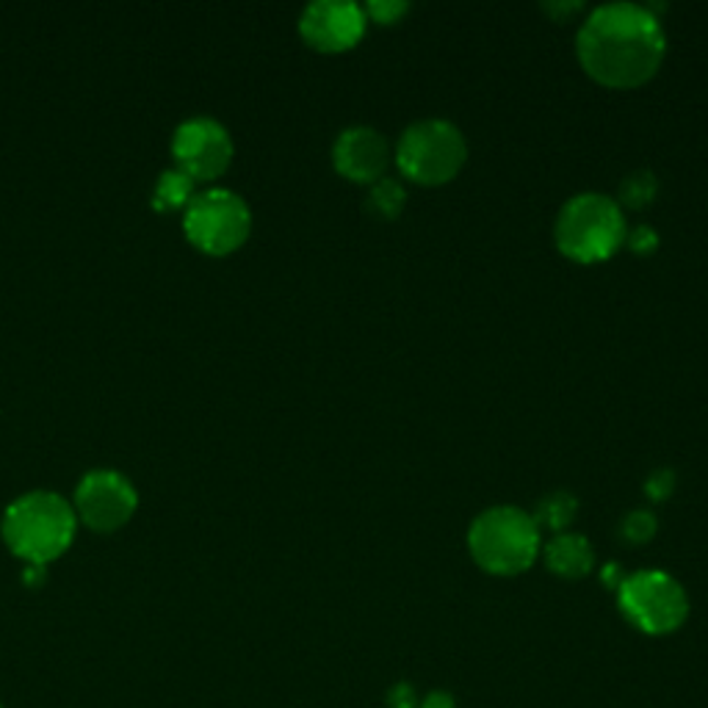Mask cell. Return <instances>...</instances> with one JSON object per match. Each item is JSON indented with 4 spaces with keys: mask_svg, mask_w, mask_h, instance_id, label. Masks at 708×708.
<instances>
[{
    "mask_svg": "<svg viewBox=\"0 0 708 708\" xmlns=\"http://www.w3.org/2000/svg\"><path fill=\"white\" fill-rule=\"evenodd\" d=\"M420 708H454V700H451L449 695H443V692H435V695H429L427 700H424Z\"/></svg>",
    "mask_w": 708,
    "mask_h": 708,
    "instance_id": "7402d4cb",
    "label": "cell"
},
{
    "mask_svg": "<svg viewBox=\"0 0 708 708\" xmlns=\"http://www.w3.org/2000/svg\"><path fill=\"white\" fill-rule=\"evenodd\" d=\"M559 252L576 263H598L626 244L628 225L622 205L598 191H584L564 202L557 216Z\"/></svg>",
    "mask_w": 708,
    "mask_h": 708,
    "instance_id": "3957f363",
    "label": "cell"
},
{
    "mask_svg": "<svg viewBox=\"0 0 708 708\" xmlns=\"http://www.w3.org/2000/svg\"><path fill=\"white\" fill-rule=\"evenodd\" d=\"M626 244L637 255H651L659 247V233L648 225H637L633 231H628Z\"/></svg>",
    "mask_w": 708,
    "mask_h": 708,
    "instance_id": "ffe728a7",
    "label": "cell"
},
{
    "mask_svg": "<svg viewBox=\"0 0 708 708\" xmlns=\"http://www.w3.org/2000/svg\"><path fill=\"white\" fill-rule=\"evenodd\" d=\"M584 72L611 89H633L651 81L667 53L656 12L642 3H604L589 12L576 36Z\"/></svg>",
    "mask_w": 708,
    "mask_h": 708,
    "instance_id": "6da1fadb",
    "label": "cell"
},
{
    "mask_svg": "<svg viewBox=\"0 0 708 708\" xmlns=\"http://www.w3.org/2000/svg\"><path fill=\"white\" fill-rule=\"evenodd\" d=\"M413 689H409L407 684L396 686V689L391 692V697H387V703H391V708H413Z\"/></svg>",
    "mask_w": 708,
    "mask_h": 708,
    "instance_id": "44dd1931",
    "label": "cell"
},
{
    "mask_svg": "<svg viewBox=\"0 0 708 708\" xmlns=\"http://www.w3.org/2000/svg\"><path fill=\"white\" fill-rule=\"evenodd\" d=\"M76 507L56 490H29L18 495L0 520L9 551L25 564H45L61 557L76 540Z\"/></svg>",
    "mask_w": 708,
    "mask_h": 708,
    "instance_id": "7a4b0ae2",
    "label": "cell"
},
{
    "mask_svg": "<svg viewBox=\"0 0 708 708\" xmlns=\"http://www.w3.org/2000/svg\"><path fill=\"white\" fill-rule=\"evenodd\" d=\"M78 520L94 531H114L133 518L138 507L136 484L114 468H94L83 473L76 487Z\"/></svg>",
    "mask_w": 708,
    "mask_h": 708,
    "instance_id": "ba28073f",
    "label": "cell"
},
{
    "mask_svg": "<svg viewBox=\"0 0 708 708\" xmlns=\"http://www.w3.org/2000/svg\"><path fill=\"white\" fill-rule=\"evenodd\" d=\"M468 158L465 136L449 120H418L404 127L396 164L404 178L420 186H443L457 178Z\"/></svg>",
    "mask_w": 708,
    "mask_h": 708,
    "instance_id": "5b68a950",
    "label": "cell"
},
{
    "mask_svg": "<svg viewBox=\"0 0 708 708\" xmlns=\"http://www.w3.org/2000/svg\"><path fill=\"white\" fill-rule=\"evenodd\" d=\"M404 202H407V194H404V186L398 183L396 178L385 175L377 183H371L369 200H366V207H369V214L380 216V220H396L398 214L404 211Z\"/></svg>",
    "mask_w": 708,
    "mask_h": 708,
    "instance_id": "9a60e30c",
    "label": "cell"
},
{
    "mask_svg": "<svg viewBox=\"0 0 708 708\" xmlns=\"http://www.w3.org/2000/svg\"><path fill=\"white\" fill-rule=\"evenodd\" d=\"M673 490H675V473L670 471V468H659V471H653L645 482V495L648 498H653V502H664V498H670Z\"/></svg>",
    "mask_w": 708,
    "mask_h": 708,
    "instance_id": "d6986e66",
    "label": "cell"
},
{
    "mask_svg": "<svg viewBox=\"0 0 708 708\" xmlns=\"http://www.w3.org/2000/svg\"><path fill=\"white\" fill-rule=\"evenodd\" d=\"M626 620L645 633H670L684 626L689 600L684 587L664 571H637L617 587Z\"/></svg>",
    "mask_w": 708,
    "mask_h": 708,
    "instance_id": "52a82bcc",
    "label": "cell"
},
{
    "mask_svg": "<svg viewBox=\"0 0 708 708\" xmlns=\"http://www.w3.org/2000/svg\"><path fill=\"white\" fill-rule=\"evenodd\" d=\"M409 12V3H402V0H371L366 7V18H371L374 23H396L402 14Z\"/></svg>",
    "mask_w": 708,
    "mask_h": 708,
    "instance_id": "ac0fdd59",
    "label": "cell"
},
{
    "mask_svg": "<svg viewBox=\"0 0 708 708\" xmlns=\"http://www.w3.org/2000/svg\"><path fill=\"white\" fill-rule=\"evenodd\" d=\"M183 231L196 249L207 255H231L252 231L247 200L231 189L196 191L183 211Z\"/></svg>",
    "mask_w": 708,
    "mask_h": 708,
    "instance_id": "8992f818",
    "label": "cell"
},
{
    "mask_svg": "<svg viewBox=\"0 0 708 708\" xmlns=\"http://www.w3.org/2000/svg\"><path fill=\"white\" fill-rule=\"evenodd\" d=\"M333 164L355 183H377L391 164V145L377 127L351 125L338 133L333 145Z\"/></svg>",
    "mask_w": 708,
    "mask_h": 708,
    "instance_id": "8fae6325",
    "label": "cell"
},
{
    "mask_svg": "<svg viewBox=\"0 0 708 708\" xmlns=\"http://www.w3.org/2000/svg\"><path fill=\"white\" fill-rule=\"evenodd\" d=\"M473 562L493 576H518L540 553V526L513 504L490 507L468 529Z\"/></svg>",
    "mask_w": 708,
    "mask_h": 708,
    "instance_id": "277c9868",
    "label": "cell"
},
{
    "mask_svg": "<svg viewBox=\"0 0 708 708\" xmlns=\"http://www.w3.org/2000/svg\"><path fill=\"white\" fill-rule=\"evenodd\" d=\"M548 12H564V18H567V14H571V12H578V9H582V3H564V7H562V3H548Z\"/></svg>",
    "mask_w": 708,
    "mask_h": 708,
    "instance_id": "d4e9b609",
    "label": "cell"
},
{
    "mask_svg": "<svg viewBox=\"0 0 708 708\" xmlns=\"http://www.w3.org/2000/svg\"><path fill=\"white\" fill-rule=\"evenodd\" d=\"M659 180L651 169H637L620 183V202L626 207H645L656 200Z\"/></svg>",
    "mask_w": 708,
    "mask_h": 708,
    "instance_id": "2e32d148",
    "label": "cell"
},
{
    "mask_svg": "<svg viewBox=\"0 0 708 708\" xmlns=\"http://www.w3.org/2000/svg\"><path fill=\"white\" fill-rule=\"evenodd\" d=\"M233 136L220 120L189 116L172 133V156L183 172L200 180H216L233 161Z\"/></svg>",
    "mask_w": 708,
    "mask_h": 708,
    "instance_id": "9c48e42d",
    "label": "cell"
},
{
    "mask_svg": "<svg viewBox=\"0 0 708 708\" xmlns=\"http://www.w3.org/2000/svg\"><path fill=\"white\" fill-rule=\"evenodd\" d=\"M576 513H578L576 495L567 493V490H553V493H548L546 498H540L537 513L531 515V518L537 520V526H546V529L562 535V531L573 524Z\"/></svg>",
    "mask_w": 708,
    "mask_h": 708,
    "instance_id": "5bb4252c",
    "label": "cell"
},
{
    "mask_svg": "<svg viewBox=\"0 0 708 708\" xmlns=\"http://www.w3.org/2000/svg\"><path fill=\"white\" fill-rule=\"evenodd\" d=\"M659 529V520L651 509H631V513L622 515L620 520V537L626 542H633V546H642V542L653 540Z\"/></svg>",
    "mask_w": 708,
    "mask_h": 708,
    "instance_id": "e0dca14e",
    "label": "cell"
},
{
    "mask_svg": "<svg viewBox=\"0 0 708 708\" xmlns=\"http://www.w3.org/2000/svg\"><path fill=\"white\" fill-rule=\"evenodd\" d=\"M604 582L609 584V587H620V584L626 582V576H620V567H617V564H609V567H604Z\"/></svg>",
    "mask_w": 708,
    "mask_h": 708,
    "instance_id": "cb8c5ba5",
    "label": "cell"
},
{
    "mask_svg": "<svg viewBox=\"0 0 708 708\" xmlns=\"http://www.w3.org/2000/svg\"><path fill=\"white\" fill-rule=\"evenodd\" d=\"M595 553L589 546L587 537L571 535H553V540L546 546V564L551 567V573L562 578H582L593 571Z\"/></svg>",
    "mask_w": 708,
    "mask_h": 708,
    "instance_id": "7c38bea8",
    "label": "cell"
},
{
    "mask_svg": "<svg viewBox=\"0 0 708 708\" xmlns=\"http://www.w3.org/2000/svg\"><path fill=\"white\" fill-rule=\"evenodd\" d=\"M194 194L196 180L189 172H183L180 167L164 169L156 189H153V207H158V211H178V207L189 205Z\"/></svg>",
    "mask_w": 708,
    "mask_h": 708,
    "instance_id": "4fadbf2b",
    "label": "cell"
},
{
    "mask_svg": "<svg viewBox=\"0 0 708 708\" xmlns=\"http://www.w3.org/2000/svg\"><path fill=\"white\" fill-rule=\"evenodd\" d=\"M300 34L322 53L349 50L366 34V9L351 0H313L300 18Z\"/></svg>",
    "mask_w": 708,
    "mask_h": 708,
    "instance_id": "30bf717a",
    "label": "cell"
},
{
    "mask_svg": "<svg viewBox=\"0 0 708 708\" xmlns=\"http://www.w3.org/2000/svg\"><path fill=\"white\" fill-rule=\"evenodd\" d=\"M45 564H29V567H25V584H40L42 578H45Z\"/></svg>",
    "mask_w": 708,
    "mask_h": 708,
    "instance_id": "603a6c76",
    "label": "cell"
}]
</instances>
